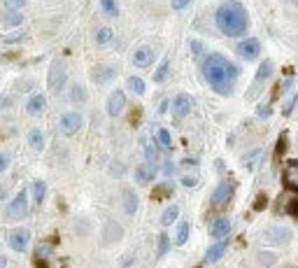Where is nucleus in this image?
<instances>
[{"instance_id":"nucleus-21","label":"nucleus","mask_w":298,"mask_h":268,"mask_svg":"<svg viewBox=\"0 0 298 268\" xmlns=\"http://www.w3.org/2000/svg\"><path fill=\"white\" fill-rule=\"evenodd\" d=\"M28 145H31L35 152H42V149H45V133L40 129H31L28 131Z\"/></svg>"},{"instance_id":"nucleus-41","label":"nucleus","mask_w":298,"mask_h":268,"mask_svg":"<svg viewBox=\"0 0 298 268\" xmlns=\"http://www.w3.org/2000/svg\"><path fill=\"white\" fill-rule=\"evenodd\" d=\"M173 173H175V163H173V161H166V163H163V175H173Z\"/></svg>"},{"instance_id":"nucleus-1","label":"nucleus","mask_w":298,"mask_h":268,"mask_svg":"<svg viewBox=\"0 0 298 268\" xmlns=\"http://www.w3.org/2000/svg\"><path fill=\"white\" fill-rule=\"evenodd\" d=\"M203 75H205L207 84L212 86L214 91L222 93V96H229L233 91V84H236L240 70L224 54H210L203 61Z\"/></svg>"},{"instance_id":"nucleus-32","label":"nucleus","mask_w":298,"mask_h":268,"mask_svg":"<svg viewBox=\"0 0 298 268\" xmlns=\"http://www.w3.org/2000/svg\"><path fill=\"white\" fill-rule=\"evenodd\" d=\"M100 7H103V12L110 16L119 14V2H117V0H100Z\"/></svg>"},{"instance_id":"nucleus-15","label":"nucleus","mask_w":298,"mask_h":268,"mask_svg":"<svg viewBox=\"0 0 298 268\" xmlns=\"http://www.w3.org/2000/svg\"><path fill=\"white\" fill-rule=\"evenodd\" d=\"M229 233H231V219L229 217H217L212 222V226H210V236L222 240V238H226Z\"/></svg>"},{"instance_id":"nucleus-2","label":"nucleus","mask_w":298,"mask_h":268,"mask_svg":"<svg viewBox=\"0 0 298 268\" xmlns=\"http://www.w3.org/2000/svg\"><path fill=\"white\" fill-rule=\"evenodd\" d=\"M214 23H217V28H219L224 35L240 38V35L249 28V14H247V9L242 7L240 2L226 0V2L219 5L217 12H214Z\"/></svg>"},{"instance_id":"nucleus-28","label":"nucleus","mask_w":298,"mask_h":268,"mask_svg":"<svg viewBox=\"0 0 298 268\" xmlns=\"http://www.w3.org/2000/svg\"><path fill=\"white\" fill-rule=\"evenodd\" d=\"M156 142H159L163 149H170V147H173V135H170V131L168 129L156 131Z\"/></svg>"},{"instance_id":"nucleus-18","label":"nucleus","mask_w":298,"mask_h":268,"mask_svg":"<svg viewBox=\"0 0 298 268\" xmlns=\"http://www.w3.org/2000/svg\"><path fill=\"white\" fill-rule=\"evenodd\" d=\"M156 175V163H142L135 168V182L138 184H149Z\"/></svg>"},{"instance_id":"nucleus-10","label":"nucleus","mask_w":298,"mask_h":268,"mask_svg":"<svg viewBox=\"0 0 298 268\" xmlns=\"http://www.w3.org/2000/svg\"><path fill=\"white\" fill-rule=\"evenodd\" d=\"M259 52H261V42L256 38H247L238 45V54L245 59V61H254L259 59Z\"/></svg>"},{"instance_id":"nucleus-6","label":"nucleus","mask_w":298,"mask_h":268,"mask_svg":"<svg viewBox=\"0 0 298 268\" xmlns=\"http://www.w3.org/2000/svg\"><path fill=\"white\" fill-rule=\"evenodd\" d=\"M233 192H236V184L231 182V180H224V182H219L217 184V189H214V194H212V205L214 207H222V205H226L231 199H233Z\"/></svg>"},{"instance_id":"nucleus-40","label":"nucleus","mask_w":298,"mask_h":268,"mask_svg":"<svg viewBox=\"0 0 298 268\" xmlns=\"http://www.w3.org/2000/svg\"><path fill=\"white\" fill-rule=\"evenodd\" d=\"M145 154H147V161H149V163H156V159H159V156H156V152H154L152 145H145Z\"/></svg>"},{"instance_id":"nucleus-34","label":"nucleus","mask_w":298,"mask_h":268,"mask_svg":"<svg viewBox=\"0 0 298 268\" xmlns=\"http://www.w3.org/2000/svg\"><path fill=\"white\" fill-rule=\"evenodd\" d=\"M275 261H277V257H275L273 252H261V254H259V264H261L263 268H270L273 264H275Z\"/></svg>"},{"instance_id":"nucleus-20","label":"nucleus","mask_w":298,"mask_h":268,"mask_svg":"<svg viewBox=\"0 0 298 268\" xmlns=\"http://www.w3.org/2000/svg\"><path fill=\"white\" fill-rule=\"evenodd\" d=\"M45 105H47L45 96H42V93H33L31 98L26 100V112H28V115H40V112L45 110Z\"/></svg>"},{"instance_id":"nucleus-12","label":"nucleus","mask_w":298,"mask_h":268,"mask_svg":"<svg viewBox=\"0 0 298 268\" xmlns=\"http://www.w3.org/2000/svg\"><path fill=\"white\" fill-rule=\"evenodd\" d=\"M154 63V49L152 47H138L135 54H133V66H138V68H149Z\"/></svg>"},{"instance_id":"nucleus-44","label":"nucleus","mask_w":298,"mask_h":268,"mask_svg":"<svg viewBox=\"0 0 298 268\" xmlns=\"http://www.w3.org/2000/svg\"><path fill=\"white\" fill-rule=\"evenodd\" d=\"M45 254H49V250H45V247H40V250H38V254H35V259H42ZM38 266H40V268H47V264H42V261H38Z\"/></svg>"},{"instance_id":"nucleus-26","label":"nucleus","mask_w":298,"mask_h":268,"mask_svg":"<svg viewBox=\"0 0 298 268\" xmlns=\"http://www.w3.org/2000/svg\"><path fill=\"white\" fill-rule=\"evenodd\" d=\"M112 38H115V33H112V28H107V26H103V28H98L96 31V45H110L112 42Z\"/></svg>"},{"instance_id":"nucleus-17","label":"nucleus","mask_w":298,"mask_h":268,"mask_svg":"<svg viewBox=\"0 0 298 268\" xmlns=\"http://www.w3.org/2000/svg\"><path fill=\"white\" fill-rule=\"evenodd\" d=\"M115 75H117V70L112 68V66H96V68L91 70V79L96 84H105V82H110Z\"/></svg>"},{"instance_id":"nucleus-35","label":"nucleus","mask_w":298,"mask_h":268,"mask_svg":"<svg viewBox=\"0 0 298 268\" xmlns=\"http://www.w3.org/2000/svg\"><path fill=\"white\" fill-rule=\"evenodd\" d=\"M284 210H287V214H289V217L298 219V199H289V201H287Z\"/></svg>"},{"instance_id":"nucleus-11","label":"nucleus","mask_w":298,"mask_h":268,"mask_svg":"<svg viewBox=\"0 0 298 268\" xmlns=\"http://www.w3.org/2000/svg\"><path fill=\"white\" fill-rule=\"evenodd\" d=\"M191 107H193L191 96L179 93V96H175V100H173V115H175L177 119H182V117H186L191 112Z\"/></svg>"},{"instance_id":"nucleus-9","label":"nucleus","mask_w":298,"mask_h":268,"mask_svg":"<svg viewBox=\"0 0 298 268\" xmlns=\"http://www.w3.org/2000/svg\"><path fill=\"white\" fill-rule=\"evenodd\" d=\"M123 107H126V93L121 89H115V91L110 93V98H107V115L119 117L123 112Z\"/></svg>"},{"instance_id":"nucleus-48","label":"nucleus","mask_w":298,"mask_h":268,"mask_svg":"<svg viewBox=\"0 0 298 268\" xmlns=\"http://www.w3.org/2000/svg\"><path fill=\"white\" fill-rule=\"evenodd\" d=\"M191 52H193V54H200V52H203V42L193 40V42H191Z\"/></svg>"},{"instance_id":"nucleus-33","label":"nucleus","mask_w":298,"mask_h":268,"mask_svg":"<svg viewBox=\"0 0 298 268\" xmlns=\"http://www.w3.org/2000/svg\"><path fill=\"white\" fill-rule=\"evenodd\" d=\"M168 68H170V61H168V59H163V61H161V66H159V70L154 72V82H156V84H161V82L166 79V75H168Z\"/></svg>"},{"instance_id":"nucleus-23","label":"nucleus","mask_w":298,"mask_h":268,"mask_svg":"<svg viewBox=\"0 0 298 268\" xmlns=\"http://www.w3.org/2000/svg\"><path fill=\"white\" fill-rule=\"evenodd\" d=\"M126 86H128V89L135 93V96H142V93L147 91L145 79H140V77H128V79H126Z\"/></svg>"},{"instance_id":"nucleus-5","label":"nucleus","mask_w":298,"mask_h":268,"mask_svg":"<svg viewBox=\"0 0 298 268\" xmlns=\"http://www.w3.org/2000/svg\"><path fill=\"white\" fill-rule=\"evenodd\" d=\"M7 243L14 252H26L28 250V243H31V229L26 226H16L7 233Z\"/></svg>"},{"instance_id":"nucleus-31","label":"nucleus","mask_w":298,"mask_h":268,"mask_svg":"<svg viewBox=\"0 0 298 268\" xmlns=\"http://www.w3.org/2000/svg\"><path fill=\"white\" fill-rule=\"evenodd\" d=\"M186 238H189V222L184 219V222H179V226H177L175 245H184V243H186Z\"/></svg>"},{"instance_id":"nucleus-27","label":"nucleus","mask_w":298,"mask_h":268,"mask_svg":"<svg viewBox=\"0 0 298 268\" xmlns=\"http://www.w3.org/2000/svg\"><path fill=\"white\" fill-rule=\"evenodd\" d=\"M45 196H47V182L35 180L33 182V199H35V203H45Z\"/></svg>"},{"instance_id":"nucleus-25","label":"nucleus","mask_w":298,"mask_h":268,"mask_svg":"<svg viewBox=\"0 0 298 268\" xmlns=\"http://www.w3.org/2000/svg\"><path fill=\"white\" fill-rule=\"evenodd\" d=\"M23 23V14L19 9H7V14H5V26L9 28H16V26H21Z\"/></svg>"},{"instance_id":"nucleus-36","label":"nucleus","mask_w":298,"mask_h":268,"mask_svg":"<svg viewBox=\"0 0 298 268\" xmlns=\"http://www.w3.org/2000/svg\"><path fill=\"white\" fill-rule=\"evenodd\" d=\"M2 2H5V7L7 9H19V12H21V9L26 7L28 0H2Z\"/></svg>"},{"instance_id":"nucleus-4","label":"nucleus","mask_w":298,"mask_h":268,"mask_svg":"<svg viewBox=\"0 0 298 268\" xmlns=\"http://www.w3.org/2000/svg\"><path fill=\"white\" fill-rule=\"evenodd\" d=\"M26 214H28V192H19L14 199L9 201L7 210H5V217H7L9 222H21Z\"/></svg>"},{"instance_id":"nucleus-46","label":"nucleus","mask_w":298,"mask_h":268,"mask_svg":"<svg viewBox=\"0 0 298 268\" xmlns=\"http://www.w3.org/2000/svg\"><path fill=\"white\" fill-rule=\"evenodd\" d=\"M266 203H268V199L261 194L259 199H256V203H254V210H261V207H266Z\"/></svg>"},{"instance_id":"nucleus-30","label":"nucleus","mask_w":298,"mask_h":268,"mask_svg":"<svg viewBox=\"0 0 298 268\" xmlns=\"http://www.w3.org/2000/svg\"><path fill=\"white\" fill-rule=\"evenodd\" d=\"M170 250V238H168V233L166 231H161L159 233V250H156V257H166V252Z\"/></svg>"},{"instance_id":"nucleus-24","label":"nucleus","mask_w":298,"mask_h":268,"mask_svg":"<svg viewBox=\"0 0 298 268\" xmlns=\"http://www.w3.org/2000/svg\"><path fill=\"white\" fill-rule=\"evenodd\" d=\"M177 217H179V207H177V205H168L166 210H163V214H161V224H163V226H170Z\"/></svg>"},{"instance_id":"nucleus-7","label":"nucleus","mask_w":298,"mask_h":268,"mask_svg":"<svg viewBox=\"0 0 298 268\" xmlns=\"http://www.w3.org/2000/svg\"><path fill=\"white\" fill-rule=\"evenodd\" d=\"M282 184H284V189L298 194V159H289L287 163H284Z\"/></svg>"},{"instance_id":"nucleus-19","label":"nucleus","mask_w":298,"mask_h":268,"mask_svg":"<svg viewBox=\"0 0 298 268\" xmlns=\"http://www.w3.org/2000/svg\"><path fill=\"white\" fill-rule=\"evenodd\" d=\"M123 229L117 222H105V229H103V243H117L121 240Z\"/></svg>"},{"instance_id":"nucleus-14","label":"nucleus","mask_w":298,"mask_h":268,"mask_svg":"<svg viewBox=\"0 0 298 268\" xmlns=\"http://www.w3.org/2000/svg\"><path fill=\"white\" fill-rule=\"evenodd\" d=\"M266 240L268 243H280V245H284V243H289L291 240V229H287V226H273V229L266 231Z\"/></svg>"},{"instance_id":"nucleus-13","label":"nucleus","mask_w":298,"mask_h":268,"mask_svg":"<svg viewBox=\"0 0 298 268\" xmlns=\"http://www.w3.org/2000/svg\"><path fill=\"white\" fill-rule=\"evenodd\" d=\"M121 207L126 214H135L140 207V196L133 189H123L121 192Z\"/></svg>"},{"instance_id":"nucleus-3","label":"nucleus","mask_w":298,"mask_h":268,"mask_svg":"<svg viewBox=\"0 0 298 268\" xmlns=\"http://www.w3.org/2000/svg\"><path fill=\"white\" fill-rule=\"evenodd\" d=\"M68 82V70H65V63L61 59H54L52 66H49V72H47V86L52 93H61L63 86Z\"/></svg>"},{"instance_id":"nucleus-38","label":"nucleus","mask_w":298,"mask_h":268,"mask_svg":"<svg viewBox=\"0 0 298 268\" xmlns=\"http://www.w3.org/2000/svg\"><path fill=\"white\" fill-rule=\"evenodd\" d=\"M296 103H298V96L294 93V96H291V98L287 100V103H284V107H282L284 115H291V110H294V105H296Z\"/></svg>"},{"instance_id":"nucleus-16","label":"nucleus","mask_w":298,"mask_h":268,"mask_svg":"<svg viewBox=\"0 0 298 268\" xmlns=\"http://www.w3.org/2000/svg\"><path fill=\"white\" fill-rule=\"evenodd\" d=\"M226 250H229V240H226V238H222L219 243H214V245L205 252V264H217V261H219L224 254H226Z\"/></svg>"},{"instance_id":"nucleus-29","label":"nucleus","mask_w":298,"mask_h":268,"mask_svg":"<svg viewBox=\"0 0 298 268\" xmlns=\"http://www.w3.org/2000/svg\"><path fill=\"white\" fill-rule=\"evenodd\" d=\"M68 98L72 100V103H84V100H86V91H84V86H82V84H72V86H70Z\"/></svg>"},{"instance_id":"nucleus-47","label":"nucleus","mask_w":298,"mask_h":268,"mask_svg":"<svg viewBox=\"0 0 298 268\" xmlns=\"http://www.w3.org/2000/svg\"><path fill=\"white\" fill-rule=\"evenodd\" d=\"M182 184H184V187H196V184H198V180H196V177H186V175H184L182 177Z\"/></svg>"},{"instance_id":"nucleus-8","label":"nucleus","mask_w":298,"mask_h":268,"mask_svg":"<svg viewBox=\"0 0 298 268\" xmlns=\"http://www.w3.org/2000/svg\"><path fill=\"white\" fill-rule=\"evenodd\" d=\"M82 124H84V117L79 115V112H65V115L61 117V131L65 133V135H75V133H79Z\"/></svg>"},{"instance_id":"nucleus-37","label":"nucleus","mask_w":298,"mask_h":268,"mask_svg":"<svg viewBox=\"0 0 298 268\" xmlns=\"http://www.w3.org/2000/svg\"><path fill=\"white\" fill-rule=\"evenodd\" d=\"M9 163H12V156H9V154H5V152H0V175H2V173L9 168Z\"/></svg>"},{"instance_id":"nucleus-49","label":"nucleus","mask_w":298,"mask_h":268,"mask_svg":"<svg viewBox=\"0 0 298 268\" xmlns=\"http://www.w3.org/2000/svg\"><path fill=\"white\" fill-rule=\"evenodd\" d=\"M7 266V259H5V257H0V268H5Z\"/></svg>"},{"instance_id":"nucleus-39","label":"nucleus","mask_w":298,"mask_h":268,"mask_svg":"<svg viewBox=\"0 0 298 268\" xmlns=\"http://www.w3.org/2000/svg\"><path fill=\"white\" fill-rule=\"evenodd\" d=\"M166 192L173 194V187H170L168 182H166V184H161L159 189H156V199H163V196H166Z\"/></svg>"},{"instance_id":"nucleus-22","label":"nucleus","mask_w":298,"mask_h":268,"mask_svg":"<svg viewBox=\"0 0 298 268\" xmlns=\"http://www.w3.org/2000/svg\"><path fill=\"white\" fill-rule=\"evenodd\" d=\"M273 72H275V63L270 61V59H266V61H261V68H259V72H256V79H259V82H266Z\"/></svg>"},{"instance_id":"nucleus-42","label":"nucleus","mask_w":298,"mask_h":268,"mask_svg":"<svg viewBox=\"0 0 298 268\" xmlns=\"http://www.w3.org/2000/svg\"><path fill=\"white\" fill-rule=\"evenodd\" d=\"M191 0H170V5H173V9H184L186 5H189Z\"/></svg>"},{"instance_id":"nucleus-45","label":"nucleus","mask_w":298,"mask_h":268,"mask_svg":"<svg viewBox=\"0 0 298 268\" xmlns=\"http://www.w3.org/2000/svg\"><path fill=\"white\" fill-rule=\"evenodd\" d=\"M256 115H259V117H263V119H268V117H270V107H268V105H263V107H256Z\"/></svg>"},{"instance_id":"nucleus-43","label":"nucleus","mask_w":298,"mask_h":268,"mask_svg":"<svg viewBox=\"0 0 298 268\" xmlns=\"http://www.w3.org/2000/svg\"><path fill=\"white\" fill-rule=\"evenodd\" d=\"M110 173H115V177H121L123 175V163H112Z\"/></svg>"}]
</instances>
